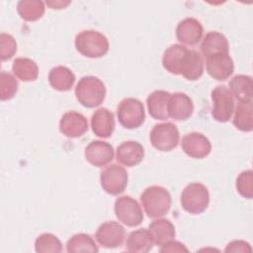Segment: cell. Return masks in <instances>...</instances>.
<instances>
[{"mask_svg":"<svg viewBox=\"0 0 253 253\" xmlns=\"http://www.w3.org/2000/svg\"><path fill=\"white\" fill-rule=\"evenodd\" d=\"M140 202L148 217L159 218L169 211L172 199L166 188L162 186H150L142 192Z\"/></svg>","mask_w":253,"mask_h":253,"instance_id":"cell-1","label":"cell"},{"mask_svg":"<svg viewBox=\"0 0 253 253\" xmlns=\"http://www.w3.org/2000/svg\"><path fill=\"white\" fill-rule=\"evenodd\" d=\"M74 44L80 54L89 58L102 57L108 53L110 48L107 37L95 30H84L78 33Z\"/></svg>","mask_w":253,"mask_h":253,"instance_id":"cell-2","label":"cell"},{"mask_svg":"<svg viewBox=\"0 0 253 253\" xmlns=\"http://www.w3.org/2000/svg\"><path fill=\"white\" fill-rule=\"evenodd\" d=\"M106 86L96 76H84L79 79L75 87L77 101L86 108L100 106L106 97Z\"/></svg>","mask_w":253,"mask_h":253,"instance_id":"cell-3","label":"cell"},{"mask_svg":"<svg viewBox=\"0 0 253 253\" xmlns=\"http://www.w3.org/2000/svg\"><path fill=\"white\" fill-rule=\"evenodd\" d=\"M181 206L189 213L200 214L204 212L210 204V193L202 183L187 185L181 194Z\"/></svg>","mask_w":253,"mask_h":253,"instance_id":"cell-4","label":"cell"},{"mask_svg":"<svg viewBox=\"0 0 253 253\" xmlns=\"http://www.w3.org/2000/svg\"><path fill=\"white\" fill-rule=\"evenodd\" d=\"M117 117L125 128H137L145 121L144 106L136 98H125L118 105Z\"/></svg>","mask_w":253,"mask_h":253,"instance_id":"cell-5","label":"cell"},{"mask_svg":"<svg viewBox=\"0 0 253 253\" xmlns=\"http://www.w3.org/2000/svg\"><path fill=\"white\" fill-rule=\"evenodd\" d=\"M213 102L211 110L212 118L219 123H226L231 119L234 112V99L233 95L224 85H218L214 87L211 94Z\"/></svg>","mask_w":253,"mask_h":253,"instance_id":"cell-6","label":"cell"},{"mask_svg":"<svg viewBox=\"0 0 253 253\" xmlns=\"http://www.w3.org/2000/svg\"><path fill=\"white\" fill-rule=\"evenodd\" d=\"M149 139L154 148L159 151H171L176 148L180 133L173 123H161L155 125L149 134Z\"/></svg>","mask_w":253,"mask_h":253,"instance_id":"cell-7","label":"cell"},{"mask_svg":"<svg viewBox=\"0 0 253 253\" xmlns=\"http://www.w3.org/2000/svg\"><path fill=\"white\" fill-rule=\"evenodd\" d=\"M114 211L119 221L128 227L137 226L143 220L140 205L129 196L119 197L115 202Z\"/></svg>","mask_w":253,"mask_h":253,"instance_id":"cell-8","label":"cell"},{"mask_svg":"<svg viewBox=\"0 0 253 253\" xmlns=\"http://www.w3.org/2000/svg\"><path fill=\"white\" fill-rule=\"evenodd\" d=\"M100 182L106 193L112 196H118L126 190L128 182V175L123 166L112 164L107 166L101 172Z\"/></svg>","mask_w":253,"mask_h":253,"instance_id":"cell-9","label":"cell"},{"mask_svg":"<svg viewBox=\"0 0 253 253\" xmlns=\"http://www.w3.org/2000/svg\"><path fill=\"white\" fill-rule=\"evenodd\" d=\"M98 243L109 249L120 247L125 240L126 231L124 226L114 220L102 223L95 234Z\"/></svg>","mask_w":253,"mask_h":253,"instance_id":"cell-10","label":"cell"},{"mask_svg":"<svg viewBox=\"0 0 253 253\" xmlns=\"http://www.w3.org/2000/svg\"><path fill=\"white\" fill-rule=\"evenodd\" d=\"M182 150L190 157L203 159L211 151L210 139L203 133L193 131L185 134L181 141Z\"/></svg>","mask_w":253,"mask_h":253,"instance_id":"cell-11","label":"cell"},{"mask_svg":"<svg viewBox=\"0 0 253 253\" xmlns=\"http://www.w3.org/2000/svg\"><path fill=\"white\" fill-rule=\"evenodd\" d=\"M84 155L91 165L103 167L113 161L115 151L111 143L103 140H93L85 147Z\"/></svg>","mask_w":253,"mask_h":253,"instance_id":"cell-12","label":"cell"},{"mask_svg":"<svg viewBox=\"0 0 253 253\" xmlns=\"http://www.w3.org/2000/svg\"><path fill=\"white\" fill-rule=\"evenodd\" d=\"M207 72L217 81L228 79L234 71V63L228 53H218L206 58Z\"/></svg>","mask_w":253,"mask_h":253,"instance_id":"cell-13","label":"cell"},{"mask_svg":"<svg viewBox=\"0 0 253 253\" xmlns=\"http://www.w3.org/2000/svg\"><path fill=\"white\" fill-rule=\"evenodd\" d=\"M88 128L89 125L85 116L74 111L64 113L59 121L60 132L70 138L82 136Z\"/></svg>","mask_w":253,"mask_h":253,"instance_id":"cell-14","label":"cell"},{"mask_svg":"<svg viewBox=\"0 0 253 253\" xmlns=\"http://www.w3.org/2000/svg\"><path fill=\"white\" fill-rule=\"evenodd\" d=\"M203 34L204 29L202 24L192 17L180 21L176 27V38L183 44H198L203 38Z\"/></svg>","mask_w":253,"mask_h":253,"instance_id":"cell-15","label":"cell"},{"mask_svg":"<svg viewBox=\"0 0 253 253\" xmlns=\"http://www.w3.org/2000/svg\"><path fill=\"white\" fill-rule=\"evenodd\" d=\"M194 113L193 100L185 93L170 94L168 102V116L175 121H186Z\"/></svg>","mask_w":253,"mask_h":253,"instance_id":"cell-16","label":"cell"},{"mask_svg":"<svg viewBox=\"0 0 253 253\" xmlns=\"http://www.w3.org/2000/svg\"><path fill=\"white\" fill-rule=\"evenodd\" d=\"M144 157V148L141 143L135 140H127L122 142L117 147V161L126 167L138 165Z\"/></svg>","mask_w":253,"mask_h":253,"instance_id":"cell-17","label":"cell"},{"mask_svg":"<svg viewBox=\"0 0 253 253\" xmlns=\"http://www.w3.org/2000/svg\"><path fill=\"white\" fill-rule=\"evenodd\" d=\"M115 116L107 108H100L93 113L91 127L97 136L102 138L110 137L115 130Z\"/></svg>","mask_w":253,"mask_h":253,"instance_id":"cell-18","label":"cell"},{"mask_svg":"<svg viewBox=\"0 0 253 253\" xmlns=\"http://www.w3.org/2000/svg\"><path fill=\"white\" fill-rule=\"evenodd\" d=\"M170 93L165 90H155L150 93L146 99V105L149 115L154 120L165 121L168 116V102Z\"/></svg>","mask_w":253,"mask_h":253,"instance_id":"cell-19","label":"cell"},{"mask_svg":"<svg viewBox=\"0 0 253 253\" xmlns=\"http://www.w3.org/2000/svg\"><path fill=\"white\" fill-rule=\"evenodd\" d=\"M188 52V48L180 43L171 44L162 55V65L171 74L180 75L183 60Z\"/></svg>","mask_w":253,"mask_h":253,"instance_id":"cell-20","label":"cell"},{"mask_svg":"<svg viewBox=\"0 0 253 253\" xmlns=\"http://www.w3.org/2000/svg\"><path fill=\"white\" fill-rule=\"evenodd\" d=\"M201 51L207 58L211 55L218 53H228L229 43L226 37L216 31H211L206 34L201 43Z\"/></svg>","mask_w":253,"mask_h":253,"instance_id":"cell-21","label":"cell"},{"mask_svg":"<svg viewBox=\"0 0 253 253\" xmlns=\"http://www.w3.org/2000/svg\"><path fill=\"white\" fill-rule=\"evenodd\" d=\"M154 241L149 229L139 228L131 231L126 242V250L133 253H145L152 249Z\"/></svg>","mask_w":253,"mask_h":253,"instance_id":"cell-22","label":"cell"},{"mask_svg":"<svg viewBox=\"0 0 253 253\" xmlns=\"http://www.w3.org/2000/svg\"><path fill=\"white\" fill-rule=\"evenodd\" d=\"M203 73L204 59L202 55L194 49H188L181 66L180 75L189 81H196L202 77Z\"/></svg>","mask_w":253,"mask_h":253,"instance_id":"cell-23","label":"cell"},{"mask_svg":"<svg viewBox=\"0 0 253 253\" xmlns=\"http://www.w3.org/2000/svg\"><path fill=\"white\" fill-rule=\"evenodd\" d=\"M49 85L57 91H69L75 82V74L66 66L58 65L50 69L48 73Z\"/></svg>","mask_w":253,"mask_h":253,"instance_id":"cell-24","label":"cell"},{"mask_svg":"<svg viewBox=\"0 0 253 253\" xmlns=\"http://www.w3.org/2000/svg\"><path fill=\"white\" fill-rule=\"evenodd\" d=\"M149 231L152 235L154 244L162 246L175 238L176 230L174 224L166 218H156L149 224Z\"/></svg>","mask_w":253,"mask_h":253,"instance_id":"cell-25","label":"cell"},{"mask_svg":"<svg viewBox=\"0 0 253 253\" xmlns=\"http://www.w3.org/2000/svg\"><path fill=\"white\" fill-rule=\"evenodd\" d=\"M228 86V89L238 102L252 101L253 83L251 76L244 74L235 75L230 79Z\"/></svg>","mask_w":253,"mask_h":253,"instance_id":"cell-26","label":"cell"},{"mask_svg":"<svg viewBox=\"0 0 253 253\" xmlns=\"http://www.w3.org/2000/svg\"><path fill=\"white\" fill-rule=\"evenodd\" d=\"M232 123L234 126L245 132L253 129V105L252 101L239 102L234 110Z\"/></svg>","mask_w":253,"mask_h":253,"instance_id":"cell-27","label":"cell"},{"mask_svg":"<svg viewBox=\"0 0 253 253\" xmlns=\"http://www.w3.org/2000/svg\"><path fill=\"white\" fill-rule=\"evenodd\" d=\"M12 71L18 79L24 82L35 81L39 76L38 64L29 57H17L14 59Z\"/></svg>","mask_w":253,"mask_h":253,"instance_id":"cell-28","label":"cell"},{"mask_svg":"<svg viewBox=\"0 0 253 253\" xmlns=\"http://www.w3.org/2000/svg\"><path fill=\"white\" fill-rule=\"evenodd\" d=\"M45 11L44 3L40 0H21L17 4V12L27 22L40 20Z\"/></svg>","mask_w":253,"mask_h":253,"instance_id":"cell-29","label":"cell"},{"mask_svg":"<svg viewBox=\"0 0 253 253\" xmlns=\"http://www.w3.org/2000/svg\"><path fill=\"white\" fill-rule=\"evenodd\" d=\"M66 251L69 253L91 252L97 253L99 248L90 234L76 233L72 235L66 243Z\"/></svg>","mask_w":253,"mask_h":253,"instance_id":"cell-30","label":"cell"},{"mask_svg":"<svg viewBox=\"0 0 253 253\" xmlns=\"http://www.w3.org/2000/svg\"><path fill=\"white\" fill-rule=\"evenodd\" d=\"M35 250L38 253H59L62 251V244L54 234L42 233L35 241Z\"/></svg>","mask_w":253,"mask_h":253,"instance_id":"cell-31","label":"cell"},{"mask_svg":"<svg viewBox=\"0 0 253 253\" xmlns=\"http://www.w3.org/2000/svg\"><path fill=\"white\" fill-rule=\"evenodd\" d=\"M19 83L11 73L2 71L0 73V99L8 101L14 98L18 91Z\"/></svg>","mask_w":253,"mask_h":253,"instance_id":"cell-32","label":"cell"},{"mask_svg":"<svg viewBox=\"0 0 253 253\" xmlns=\"http://www.w3.org/2000/svg\"><path fill=\"white\" fill-rule=\"evenodd\" d=\"M236 190L245 199L253 197V172L251 170L242 171L236 179Z\"/></svg>","mask_w":253,"mask_h":253,"instance_id":"cell-33","label":"cell"},{"mask_svg":"<svg viewBox=\"0 0 253 253\" xmlns=\"http://www.w3.org/2000/svg\"><path fill=\"white\" fill-rule=\"evenodd\" d=\"M0 43H1V50H0V56L1 60H9L13 57V55L17 51V42L13 36L2 33L0 35Z\"/></svg>","mask_w":253,"mask_h":253,"instance_id":"cell-34","label":"cell"},{"mask_svg":"<svg viewBox=\"0 0 253 253\" xmlns=\"http://www.w3.org/2000/svg\"><path fill=\"white\" fill-rule=\"evenodd\" d=\"M251 251H252V248L250 244L244 240H232L226 245L224 249V252L226 253H236V252L246 253Z\"/></svg>","mask_w":253,"mask_h":253,"instance_id":"cell-35","label":"cell"},{"mask_svg":"<svg viewBox=\"0 0 253 253\" xmlns=\"http://www.w3.org/2000/svg\"><path fill=\"white\" fill-rule=\"evenodd\" d=\"M188 248L181 243L180 241H176L174 239L168 241L164 245L160 246V252H188Z\"/></svg>","mask_w":253,"mask_h":253,"instance_id":"cell-36","label":"cell"},{"mask_svg":"<svg viewBox=\"0 0 253 253\" xmlns=\"http://www.w3.org/2000/svg\"><path fill=\"white\" fill-rule=\"evenodd\" d=\"M45 4L50 9H64L70 4V1H62V0H55V1H46Z\"/></svg>","mask_w":253,"mask_h":253,"instance_id":"cell-37","label":"cell"}]
</instances>
